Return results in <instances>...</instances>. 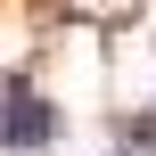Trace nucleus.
<instances>
[{"mask_svg":"<svg viewBox=\"0 0 156 156\" xmlns=\"http://www.w3.org/2000/svg\"><path fill=\"white\" fill-rule=\"evenodd\" d=\"M58 140V107L25 82H0V148H49Z\"/></svg>","mask_w":156,"mask_h":156,"instance_id":"1","label":"nucleus"}]
</instances>
